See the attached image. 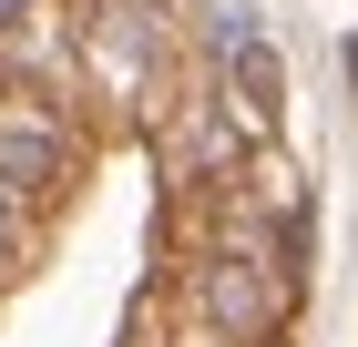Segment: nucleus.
Listing matches in <instances>:
<instances>
[{
  "label": "nucleus",
  "mask_w": 358,
  "mask_h": 347,
  "mask_svg": "<svg viewBox=\"0 0 358 347\" xmlns=\"http://www.w3.org/2000/svg\"><path fill=\"white\" fill-rule=\"evenodd\" d=\"M83 21V82L72 103L92 112V133H164L174 112L194 103L185 72V31L164 21V0H72Z\"/></svg>",
  "instance_id": "nucleus-1"
},
{
  "label": "nucleus",
  "mask_w": 358,
  "mask_h": 347,
  "mask_svg": "<svg viewBox=\"0 0 358 347\" xmlns=\"http://www.w3.org/2000/svg\"><path fill=\"white\" fill-rule=\"evenodd\" d=\"M174 317L225 347H276L297 327V245H194L164 276Z\"/></svg>",
  "instance_id": "nucleus-2"
},
{
  "label": "nucleus",
  "mask_w": 358,
  "mask_h": 347,
  "mask_svg": "<svg viewBox=\"0 0 358 347\" xmlns=\"http://www.w3.org/2000/svg\"><path fill=\"white\" fill-rule=\"evenodd\" d=\"M225 205L246 214V225H276V235H307V174H297L287 154H276V143H256V154H246V174L225 184Z\"/></svg>",
  "instance_id": "nucleus-3"
},
{
  "label": "nucleus",
  "mask_w": 358,
  "mask_h": 347,
  "mask_svg": "<svg viewBox=\"0 0 358 347\" xmlns=\"http://www.w3.org/2000/svg\"><path fill=\"white\" fill-rule=\"evenodd\" d=\"M225 92H236V123H246V143H276V112H287V72H276L266 41H225Z\"/></svg>",
  "instance_id": "nucleus-4"
},
{
  "label": "nucleus",
  "mask_w": 358,
  "mask_h": 347,
  "mask_svg": "<svg viewBox=\"0 0 358 347\" xmlns=\"http://www.w3.org/2000/svg\"><path fill=\"white\" fill-rule=\"evenodd\" d=\"M72 184H83V163H62V154H41V143H10V133H0V205H21V214L52 225Z\"/></svg>",
  "instance_id": "nucleus-5"
},
{
  "label": "nucleus",
  "mask_w": 358,
  "mask_h": 347,
  "mask_svg": "<svg viewBox=\"0 0 358 347\" xmlns=\"http://www.w3.org/2000/svg\"><path fill=\"white\" fill-rule=\"evenodd\" d=\"M41 235H52L41 214H21V205H0V286H21V276L41 266Z\"/></svg>",
  "instance_id": "nucleus-6"
},
{
  "label": "nucleus",
  "mask_w": 358,
  "mask_h": 347,
  "mask_svg": "<svg viewBox=\"0 0 358 347\" xmlns=\"http://www.w3.org/2000/svg\"><path fill=\"white\" fill-rule=\"evenodd\" d=\"M348 82H358V41H348Z\"/></svg>",
  "instance_id": "nucleus-7"
}]
</instances>
